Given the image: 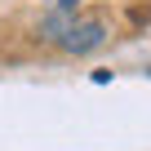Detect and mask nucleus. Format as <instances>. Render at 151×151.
Masks as SVG:
<instances>
[{
    "label": "nucleus",
    "mask_w": 151,
    "mask_h": 151,
    "mask_svg": "<svg viewBox=\"0 0 151 151\" xmlns=\"http://www.w3.org/2000/svg\"><path fill=\"white\" fill-rule=\"evenodd\" d=\"M107 36H111V27L102 22V18H76V27L67 31V40L58 45L62 53H93V49H102L107 45Z\"/></svg>",
    "instance_id": "nucleus-1"
},
{
    "label": "nucleus",
    "mask_w": 151,
    "mask_h": 151,
    "mask_svg": "<svg viewBox=\"0 0 151 151\" xmlns=\"http://www.w3.org/2000/svg\"><path fill=\"white\" fill-rule=\"evenodd\" d=\"M71 27H76V14H67V9H53V14L40 22V40H53V45H62Z\"/></svg>",
    "instance_id": "nucleus-2"
},
{
    "label": "nucleus",
    "mask_w": 151,
    "mask_h": 151,
    "mask_svg": "<svg viewBox=\"0 0 151 151\" xmlns=\"http://www.w3.org/2000/svg\"><path fill=\"white\" fill-rule=\"evenodd\" d=\"M76 5H80V0H58V9H67V14H76Z\"/></svg>",
    "instance_id": "nucleus-3"
}]
</instances>
